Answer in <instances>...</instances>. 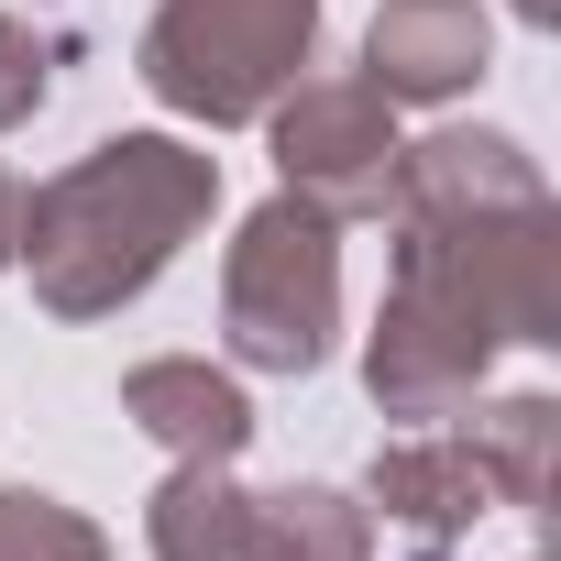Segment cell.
I'll list each match as a JSON object with an SVG mask.
<instances>
[{"instance_id": "6da1fadb", "label": "cell", "mask_w": 561, "mask_h": 561, "mask_svg": "<svg viewBox=\"0 0 561 561\" xmlns=\"http://www.w3.org/2000/svg\"><path fill=\"white\" fill-rule=\"evenodd\" d=\"M506 342H561V198L397 209V287L364 353L375 408L408 430H440L473 408Z\"/></svg>"}, {"instance_id": "7a4b0ae2", "label": "cell", "mask_w": 561, "mask_h": 561, "mask_svg": "<svg viewBox=\"0 0 561 561\" xmlns=\"http://www.w3.org/2000/svg\"><path fill=\"white\" fill-rule=\"evenodd\" d=\"M209 209H220V154L176 133H122V144H89L67 176L23 187L12 264H34V298L56 320H111L176 264V242Z\"/></svg>"}, {"instance_id": "3957f363", "label": "cell", "mask_w": 561, "mask_h": 561, "mask_svg": "<svg viewBox=\"0 0 561 561\" xmlns=\"http://www.w3.org/2000/svg\"><path fill=\"white\" fill-rule=\"evenodd\" d=\"M309 45H320V0H154L144 23V89L176 111V122H264L309 78Z\"/></svg>"}, {"instance_id": "277c9868", "label": "cell", "mask_w": 561, "mask_h": 561, "mask_svg": "<svg viewBox=\"0 0 561 561\" xmlns=\"http://www.w3.org/2000/svg\"><path fill=\"white\" fill-rule=\"evenodd\" d=\"M220 342L253 375H320L342 342V220L275 187L220 253Z\"/></svg>"}, {"instance_id": "5b68a950", "label": "cell", "mask_w": 561, "mask_h": 561, "mask_svg": "<svg viewBox=\"0 0 561 561\" xmlns=\"http://www.w3.org/2000/svg\"><path fill=\"white\" fill-rule=\"evenodd\" d=\"M264 133H275L287 198H309L331 220H375L386 209V187H397V100L375 78H298L264 111Z\"/></svg>"}, {"instance_id": "8992f818", "label": "cell", "mask_w": 561, "mask_h": 561, "mask_svg": "<svg viewBox=\"0 0 561 561\" xmlns=\"http://www.w3.org/2000/svg\"><path fill=\"white\" fill-rule=\"evenodd\" d=\"M495 56V23L484 0H386L364 23V78L386 100H462Z\"/></svg>"}, {"instance_id": "52a82bcc", "label": "cell", "mask_w": 561, "mask_h": 561, "mask_svg": "<svg viewBox=\"0 0 561 561\" xmlns=\"http://www.w3.org/2000/svg\"><path fill=\"white\" fill-rule=\"evenodd\" d=\"M364 517L419 528V539L440 550V539H462L473 517H495V484H484L473 440L440 419V430H408L397 451H375V473H364Z\"/></svg>"}, {"instance_id": "ba28073f", "label": "cell", "mask_w": 561, "mask_h": 561, "mask_svg": "<svg viewBox=\"0 0 561 561\" xmlns=\"http://www.w3.org/2000/svg\"><path fill=\"white\" fill-rule=\"evenodd\" d=\"M122 419L154 430L176 462H242V440H253V397H242L220 364H198V353L133 364V375H122Z\"/></svg>"}, {"instance_id": "9c48e42d", "label": "cell", "mask_w": 561, "mask_h": 561, "mask_svg": "<svg viewBox=\"0 0 561 561\" xmlns=\"http://www.w3.org/2000/svg\"><path fill=\"white\" fill-rule=\"evenodd\" d=\"M242 528H253V484L231 462H176L144 506V550L154 561H242Z\"/></svg>"}, {"instance_id": "30bf717a", "label": "cell", "mask_w": 561, "mask_h": 561, "mask_svg": "<svg viewBox=\"0 0 561 561\" xmlns=\"http://www.w3.org/2000/svg\"><path fill=\"white\" fill-rule=\"evenodd\" d=\"M495 484V506H539L550 495V451H561V408L550 397H495V408H462L451 419Z\"/></svg>"}, {"instance_id": "8fae6325", "label": "cell", "mask_w": 561, "mask_h": 561, "mask_svg": "<svg viewBox=\"0 0 561 561\" xmlns=\"http://www.w3.org/2000/svg\"><path fill=\"white\" fill-rule=\"evenodd\" d=\"M0 561H111V539L78 506H56V495H12L0 484Z\"/></svg>"}, {"instance_id": "7c38bea8", "label": "cell", "mask_w": 561, "mask_h": 561, "mask_svg": "<svg viewBox=\"0 0 561 561\" xmlns=\"http://www.w3.org/2000/svg\"><path fill=\"white\" fill-rule=\"evenodd\" d=\"M45 89H56V45H45L34 23L0 12V133L34 122V111H45Z\"/></svg>"}, {"instance_id": "4fadbf2b", "label": "cell", "mask_w": 561, "mask_h": 561, "mask_svg": "<svg viewBox=\"0 0 561 561\" xmlns=\"http://www.w3.org/2000/svg\"><path fill=\"white\" fill-rule=\"evenodd\" d=\"M12 242H23V176L0 165V264H12Z\"/></svg>"}, {"instance_id": "5bb4252c", "label": "cell", "mask_w": 561, "mask_h": 561, "mask_svg": "<svg viewBox=\"0 0 561 561\" xmlns=\"http://www.w3.org/2000/svg\"><path fill=\"white\" fill-rule=\"evenodd\" d=\"M517 23H561V0H517Z\"/></svg>"}]
</instances>
